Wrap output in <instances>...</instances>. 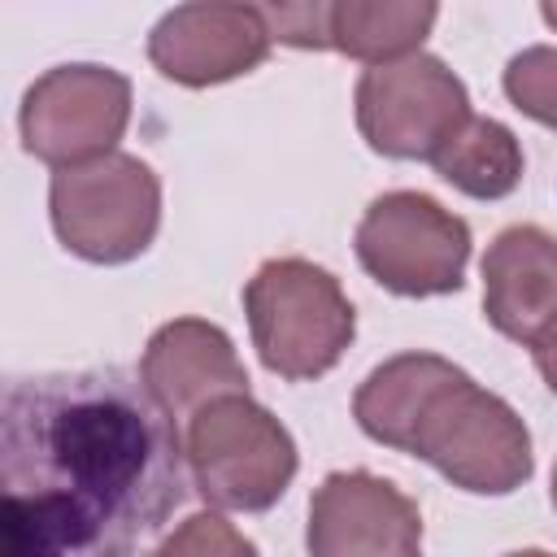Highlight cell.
I'll use <instances>...</instances> for the list:
<instances>
[{
    "instance_id": "obj_1",
    "label": "cell",
    "mask_w": 557,
    "mask_h": 557,
    "mask_svg": "<svg viewBox=\"0 0 557 557\" xmlns=\"http://www.w3.org/2000/svg\"><path fill=\"white\" fill-rule=\"evenodd\" d=\"M0 557H131L187 496L178 422L117 366L26 374L0 400Z\"/></svg>"
},
{
    "instance_id": "obj_2",
    "label": "cell",
    "mask_w": 557,
    "mask_h": 557,
    "mask_svg": "<svg viewBox=\"0 0 557 557\" xmlns=\"http://www.w3.org/2000/svg\"><path fill=\"white\" fill-rule=\"evenodd\" d=\"M352 418L374 444L435 466L470 496H509L535 470L518 409L440 352H400L374 366L352 396Z\"/></svg>"
},
{
    "instance_id": "obj_3",
    "label": "cell",
    "mask_w": 557,
    "mask_h": 557,
    "mask_svg": "<svg viewBox=\"0 0 557 557\" xmlns=\"http://www.w3.org/2000/svg\"><path fill=\"white\" fill-rule=\"evenodd\" d=\"M244 313L261 366L287 383L335 370L357 335V313L339 278L305 257L261 261L244 287Z\"/></svg>"
},
{
    "instance_id": "obj_4",
    "label": "cell",
    "mask_w": 557,
    "mask_h": 557,
    "mask_svg": "<svg viewBox=\"0 0 557 557\" xmlns=\"http://www.w3.org/2000/svg\"><path fill=\"white\" fill-rule=\"evenodd\" d=\"M183 453L196 492L226 513L270 509L296 479L292 431L248 392L218 396L183 422Z\"/></svg>"
},
{
    "instance_id": "obj_5",
    "label": "cell",
    "mask_w": 557,
    "mask_h": 557,
    "mask_svg": "<svg viewBox=\"0 0 557 557\" xmlns=\"http://www.w3.org/2000/svg\"><path fill=\"white\" fill-rule=\"evenodd\" d=\"M48 213L65 252L96 265H122L157 239L161 183L148 161L109 152L91 165L57 170L48 183Z\"/></svg>"
},
{
    "instance_id": "obj_6",
    "label": "cell",
    "mask_w": 557,
    "mask_h": 557,
    "mask_svg": "<svg viewBox=\"0 0 557 557\" xmlns=\"http://www.w3.org/2000/svg\"><path fill=\"white\" fill-rule=\"evenodd\" d=\"M470 226L426 191H383L366 205L352 252L361 270L396 296L461 292L470 265Z\"/></svg>"
},
{
    "instance_id": "obj_7",
    "label": "cell",
    "mask_w": 557,
    "mask_h": 557,
    "mask_svg": "<svg viewBox=\"0 0 557 557\" xmlns=\"http://www.w3.org/2000/svg\"><path fill=\"white\" fill-rule=\"evenodd\" d=\"M352 104L361 139L392 161H431L470 117L466 83L431 52L361 70Z\"/></svg>"
},
{
    "instance_id": "obj_8",
    "label": "cell",
    "mask_w": 557,
    "mask_h": 557,
    "mask_svg": "<svg viewBox=\"0 0 557 557\" xmlns=\"http://www.w3.org/2000/svg\"><path fill=\"white\" fill-rule=\"evenodd\" d=\"M17 126L35 161L52 170L91 165L117 152L131 126V78L109 65H57L30 83Z\"/></svg>"
},
{
    "instance_id": "obj_9",
    "label": "cell",
    "mask_w": 557,
    "mask_h": 557,
    "mask_svg": "<svg viewBox=\"0 0 557 557\" xmlns=\"http://www.w3.org/2000/svg\"><path fill=\"white\" fill-rule=\"evenodd\" d=\"M309 557H422V513L383 474L331 470L309 496Z\"/></svg>"
},
{
    "instance_id": "obj_10",
    "label": "cell",
    "mask_w": 557,
    "mask_h": 557,
    "mask_svg": "<svg viewBox=\"0 0 557 557\" xmlns=\"http://www.w3.org/2000/svg\"><path fill=\"white\" fill-rule=\"evenodd\" d=\"M270 26L257 4H178L148 35V61L183 87H213L252 74L270 57Z\"/></svg>"
},
{
    "instance_id": "obj_11",
    "label": "cell",
    "mask_w": 557,
    "mask_h": 557,
    "mask_svg": "<svg viewBox=\"0 0 557 557\" xmlns=\"http://www.w3.org/2000/svg\"><path fill=\"white\" fill-rule=\"evenodd\" d=\"M483 318L522 348H540L557 331V239L544 226H505L483 261Z\"/></svg>"
},
{
    "instance_id": "obj_12",
    "label": "cell",
    "mask_w": 557,
    "mask_h": 557,
    "mask_svg": "<svg viewBox=\"0 0 557 557\" xmlns=\"http://www.w3.org/2000/svg\"><path fill=\"white\" fill-rule=\"evenodd\" d=\"M139 379H144L148 396L161 405V413L178 426L209 400L248 392V370H244L231 335L205 318L165 322L144 348Z\"/></svg>"
},
{
    "instance_id": "obj_13",
    "label": "cell",
    "mask_w": 557,
    "mask_h": 557,
    "mask_svg": "<svg viewBox=\"0 0 557 557\" xmlns=\"http://www.w3.org/2000/svg\"><path fill=\"white\" fill-rule=\"evenodd\" d=\"M431 165L448 187H457L470 200H505L522 183L527 157L505 122L470 113L466 126L431 157Z\"/></svg>"
},
{
    "instance_id": "obj_14",
    "label": "cell",
    "mask_w": 557,
    "mask_h": 557,
    "mask_svg": "<svg viewBox=\"0 0 557 557\" xmlns=\"http://www.w3.org/2000/svg\"><path fill=\"white\" fill-rule=\"evenodd\" d=\"M440 9L435 4H361L339 0L331 4V48L370 65H387L400 57L422 52Z\"/></svg>"
},
{
    "instance_id": "obj_15",
    "label": "cell",
    "mask_w": 557,
    "mask_h": 557,
    "mask_svg": "<svg viewBox=\"0 0 557 557\" xmlns=\"http://www.w3.org/2000/svg\"><path fill=\"white\" fill-rule=\"evenodd\" d=\"M500 87L518 113L557 131V48L535 44V48H522L518 57H509Z\"/></svg>"
},
{
    "instance_id": "obj_16",
    "label": "cell",
    "mask_w": 557,
    "mask_h": 557,
    "mask_svg": "<svg viewBox=\"0 0 557 557\" xmlns=\"http://www.w3.org/2000/svg\"><path fill=\"white\" fill-rule=\"evenodd\" d=\"M152 557H257V548L226 518H218V513H191Z\"/></svg>"
},
{
    "instance_id": "obj_17",
    "label": "cell",
    "mask_w": 557,
    "mask_h": 557,
    "mask_svg": "<svg viewBox=\"0 0 557 557\" xmlns=\"http://www.w3.org/2000/svg\"><path fill=\"white\" fill-rule=\"evenodd\" d=\"M257 9L270 26V39L313 52L331 48V4L313 0V4H257Z\"/></svg>"
},
{
    "instance_id": "obj_18",
    "label": "cell",
    "mask_w": 557,
    "mask_h": 557,
    "mask_svg": "<svg viewBox=\"0 0 557 557\" xmlns=\"http://www.w3.org/2000/svg\"><path fill=\"white\" fill-rule=\"evenodd\" d=\"M531 357H535V370H540V379L548 383V392L557 396V331L540 344V348H531Z\"/></svg>"
},
{
    "instance_id": "obj_19",
    "label": "cell",
    "mask_w": 557,
    "mask_h": 557,
    "mask_svg": "<svg viewBox=\"0 0 557 557\" xmlns=\"http://www.w3.org/2000/svg\"><path fill=\"white\" fill-rule=\"evenodd\" d=\"M540 17H544V22L557 30V4H540Z\"/></svg>"
},
{
    "instance_id": "obj_20",
    "label": "cell",
    "mask_w": 557,
    "mask_h": 557,
    "mask_svg": "<svg viewBox=\"0 0 557 557\" xmlns=\"http://www.w3.org/2000/svg\"><path fill=\"white\" fill-rule=\"evenodd\" d=\"M505 557H557V553H544V548H522V553H505Z\"/></svg>"
},
{
    "instance_id": "obj_21",
    "label": "cell",
    "mask_w": 557,
    "mask_h": 557,
    "mask_svg": "<svg viewBox=\"0 0 557 557\" xmlns=\"http://www.w3.org/2000/svg\"><path fill=\"white\" fill-rule=\"evenodd\" d=\"M548 496H553V509H557V466H553V487H548Z\"/></svg>"
}]
</instances>
